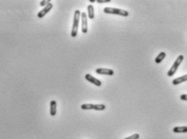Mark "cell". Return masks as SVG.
<instances>
[{"label":"cell","instance_id":"cell-1","mask_svg":"<svg viewBox=\"0 0 187 139\" xmlns=\"http://www.w3.org/2000/svg\"><path fill=\"white\" fill-rule=\"evenodd\" d=\"M103 11L105 14H109V15H117V16H123V17H128L129 16V12L126 10L119 8H114V7H105L103 9Z\"/></svg>","mask_w":187,"mask_h":139},{"label":"cell","instance_id":"cell-2","mask_svg":"<svg viewBox=\"0 0 187 139\" xmlns=\"http://www.w3.org/2000/svg\"><path fill=\"white\" fill-rule=\"evenodd\" d=\"M80 18H81V11L79 10H76L74 11L73 27H72V31H71V36L73 38L76 37L77 35V30H78V26H79Z\"/></svg>","mask_w":187,"mask_h":139},{"label":"cell","instance_id":"cell-3","mask_svg":"<svg viewBox=\"0 0 187 139\" xmlns=\"http://www.w3.org/2000/svg\"><path fill=\"white\" fill-rule=\"evenodd\" d=\"M183 60H184V55H180L177 58L176 60H175V62L174 63V64L172 65V67L170 68V70L168 71L167 73L168 77H173V76L176 73L177 70L178 69V67L180 66V64H181V62L183 61Z\"/></svg>","mask_w":187,"mask_h":139},{"label":"cell","instance_id":"cell-4","mask_svg":"<svg viewBox=\"0 0 187 139\" xmlns=\"http://www.w3.org/2000/svg\"><path fill=\"white\" fill-rule=\"evenodd\" d=\"M81 109L83 110H94L97 111H103L106 109V105L103 104L95 105V104H82L81 105Z\"/></svg>","mask_w":187,"mask_h":139},{"label":"cell","instance_id":"cell-5","mask_svg":"<svg viewBox=\"0 0 187 139\" xmlns=\"http://www.w3.org/2000/svg\"><path fill=\"white\" fill-rule=\"evenodd\" d=\"M87 15L85 12L81 13V32L83 34H86L88 31V23H87Z\"/></svg>","mask_w":187,"mask_h":139},{"label":"cell","instance_id":"cell-6","mask_svg":"<svg viewBox=\"0 0 187 139\" xmlns=\"http://www.w3.org/2000/svg\"><path fill=\"white\" fill-rule=\"evenodd\" d=\"M53 3H49V4L47 5L46 7H44V8L42 9L41 11H39L37 14V17L40 18V19H41V18H43L44 16H45L47 15V14L49 13V11L52 10V8H53Z\"/></svg>","mask_w":187,"mask_h":139},{"label":"cell","instance_id":"cell-7","mask_svg":"<svg viewBox=\"0 0 187 139\" xmlns=\"http://www.w3.org/2000/svg\"><path fill=\"white\" fill-rule=\"evenodd\" d=\"M85 78H86V80L87 81H89L90 83H91V84H94L95 85H96V86L99 87L102 85L101 80H99L97 79V78L94 77L90 75V74H86Z\"/></svg>","mask_w":187,"mask_h":139},{"label":"cell","instance_id":"cell-8","mask_svg":"<svg viewBox=\"0 0 187 139\" xmlns=\"http://www.w3.org/2000/svg\"><path fill=\"white\" fill-rule=\"evenodd\" d=\"M97 74L99 75H107V76H113L114 75V71L110 69H105V68H99L95 70Z\"/></svg>","mask_w":187,"mask_h":139},{"label":"cell","instance_id":"cell-9","mask_svg":"<svg viewBox=\"0 0 187 139\" xmlns=\"http://www.w3.org/2000/svg\"><path fill=\"white\" fill-rule=\"evenodd\" d=\"M185 81H187V74L182 76V77H178L176 78V79L173 80L172 84H174V85H178V84H181V83Z\"/></svg>","mask_w":187,"mask_h":139},{"label":"cell","instance_id":"cell-10","mask_svg":"<svg viewBox=\"0 0 187 139\" xmlns=\"http://www.w3.org/2000/svg\"><path fill=\"white\" fill-rule=\"evenodd\" d=\"M57 113V102L56 101H52L50 102V115L51 116H55Z\"/></svg>","mask_w":187,"mask_h":139},{"label":"cell","instance_id":"cell-11","mask_svg":"<svg viewBox=\"0 0 187 139\" xmlns=\"http://www.w3.org/2000/svg\"><path fill=\"white\" fill-rule=\"evenodd\" d=\"M173 131L175 134H185L187 133V126H178L173 129Z\"/></svg>","mask_w":187,"mask_h":139},{"label":"cell","instance_id":"cell-12","mask_svg":"<svg viewBox=\"0 0 187 139\" xmlns=\"http://www.w3.org/2000/svg\"><path fill=\"white\" fill-rule=\"evenodd\" d=\"M165 56H166V53H165V52H160L158 54V55L156 57V59H155V63H156V64H161V62L164 60Z\"/></svg>","mask_w":187,"mask_h":139},{"label":"cell","instance_id":"cell-13","mask_svg":"<svg viewBox=\"0 0 187 139\" xmlns=\"http://www.w3.org/2000/svg\"><path fill=\"white\" fill-rule=\"evenodd\" d=\"M87 12H88V16L87 17L90 20H93L95 18V10H94V6L93 5H88L87 7Z\"/></svg>","mask_w":187,"mask_h":139},{"label":"cell","instance_id":"cell-14","mask_svg":"<svg viewBox=\"0 0 187 139\" xmlns=\"http://www.w3.org/2000/svg\"><path fill=\"white\" fill-rule=\"evenodd\" d=\"M140 138V134H132V136H129V137H126L124 139H139Z\"/></svg>","mask_w":187,"mask_h":139},{"label":"cell","instance_id":"cell-15","mask_svg":"<svg viewBox=\"0 0 187 139\" xmlns=\"http://www.w3.org/2000/svg\"><path fill=\"white\" fill-rule=\"evenodd\" d=\"M51 1L50 0H43V1H41L40 2V6L41 7H46L47 5L49 4V3H50Z\"/></svg>","mask_w":187,"mask_h":139},{"label":"cell","instance_id":"cell-16","mask_svg":"<svg viewBox=\"0 0 187 139\" xmlns=\"http://www.w3.org/2000/svg\"><path fill=\"white\" fill-rule=\"evenodd\" d=\"M180 99L181 100V101H185V102H187V94H182V95H181Z\"/></svg>","mask_w":187,"mask_h":139},{"label":"cell","instance_id":"cell-17","mask_svg":"<svg viewBox=\"0 0 187 139\" xmlns=\"http://www.w3.org/2000/svg\"><path fill=\"white\" fill-rule=\"evenodd\" d=\"M111 0H96L98 3H105V2H110Z\"/></svg>","mask_w":187,"mask_h":139},{"label":"cell","instance_id":"cell-18","mask_svg":"<svg viewBox=\"0 0 187 139\" xmlns=\"http://www.w3.org/2000/svg\"><path fill=\"white\" fill-rule=\"evenodd\" d=\"M90 2H96V0H90Z\"/></svg>","mask_w":187,"mask_h":139}]
</instances>
